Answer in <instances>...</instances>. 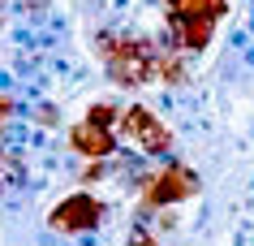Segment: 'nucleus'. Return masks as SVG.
I'll return each mask as SVG.
<instances>
[{"mask_svg": "<svg viewBox=\"0 0 254 246\" xmlns=\"http://www.w3.org/2000/svg\"><path fill=\"white\" fill-rule=\"evenodd\" d=\"M134 186H138L142 207H147V212H160V207H173V203L194 199V194H198V173H194L190 164H181V160L168 156V160L151 164Z\"/></svg>", "mask_w": 254, "mask_h": 246, "instance_id": "f257e3e1", "label": "nucleus"}, {"mask_svg": "<svg viewBox=\"0 0 254 246\" xmlns=\"http://www.w3.org/2000/svg\"><path fill=\"white\" fill-rule=\"evenodd\" d=\"M117 134L125 138L138 156H151V160H168V151H173V125L160 121L147 104H125Z\"/></svg>", "mask_w": 254, "mask_h": 246, "instance_id": "f03ea898", "label": "nucleus"}, {"mask_svg": "<svg viewBox=\"0 0 254 246\" xmlns=\"http://www.w3.org/2000/svg\"><path fill=\"white\" fill-rule=\"evenodd\" d=\"M99 220H104V203H99L91 190H73L48 212V229L73 238V233H95Z\"/></svg>", "mask_w": 254, "mask_h": 246, "instance_id": "7ed1b4c3", "label": "nucleus"}, {"mask_svg": "<svg viewBox=\"0 0 254 246\" xmlns=\"http://www.w3.org/2000/svg\"><path fill=\"white\" fill-rule=\"evenodd\" d=\"M65 138H69V151L82 156V160H117V151H121L117 130H95V125H86V121L69 125Z\"/></svg>", "mask_w": 254, "mask_h": 246, "instance_id": "20e7f679", "label": "nucleus"}, {"mask_svg": "<svg viewBox=\"0 0 254 246\" xmlns=\"http://www.w3.org/2000/svg\"><path fill=\"white\" fill-rule=\"evenodd\" d=\"M168 17H215L224 22L228 17V0H164Z\"/></svg>", "mask_w": 254, "mask_h": 246, "instance_id": "39448f33", "label": "nucleus"}, {"mask_svg": "<svg viewBox=\"0 0 254 246\" xmlns=\"http://www.w3.org/2000/svg\"><path fill=\"white\" fill-rule=\"evenodd\" d=\"M186 78H190L186 52H160V61H155V82H164V86H186Z\"/></svg>", "mask_w": 254, "mask_h": 246, "instance_id": "423d86ee", "label": "nucleus"}, {"mask_svg": "<svg viewBox=\"0 0 254 246\" xmlns=\"http://www.w3.org/2000/svg\"><path fill=\"white\" fill-rule=\"evenodd\" d=\"M121 112H125V104H112V99H95L91 108H86V117H82V121L95 125V130H117V125H121Z\"/></svg>", "mask_w": 254, "mask_h": 246, "instance_id": "0eeeda50", "label": "nucleus"}, {"mask_svg": "<svg viewBox=\"0 0 254 246\" xmlns=\"http://www.w3.org/2000/svg\"><path fill=\"white\" fill-rule=\"evenodd\" d=\"M26 117L35 130H61V108H56L52 99H30L26 104Z\"/></svg>", "mask_w": 254, "mask_h": 246, "instance_id": "6e6552de", "label": "nucleus"}, {"mask_svg": "<svg viewBox=\"0 0 254 246\" xmlns=\"http://www.w3.org/2000/svg\"><path fill=\"white\" fill-rule=\"evenodd\" d=\"M9 4H13V13L26 17V22H39V17L52 9V0H9Z\"/></svg>", "mask_w": 254, "mask_h": 246, "instance_id": "1a4fd4ad", "label": "nucleus"}, {"mask_svg": "<svg viewBox=\"0 0 254 246\" xmlns=\"http://www.w3.org/2000/svg\"><path fill=\"white\" fill-rule=\"evenodd\" d=\"M125 246H160V242H155V238H151V233L134 229V238H129V242H125Z\"/></svg>", "mask_w": 254, "mask_h": 246, "instance_id": "9d476101", "label": "nucleus"}, {"mask_svg": "<svg viewBox=\"0 0 254 246\" xmlns=\"http://www.w3.org/2000/svg\"><path fill=\"white\" fill-rule=\"evenodd\" d=\"M237 246H254V238H250V233H241V238H237Z\"/></svg>", "mask_w": 254, "mask_h": 246, "instance_id": "9b49d317", "label": "nucleus"}]
</instances>
